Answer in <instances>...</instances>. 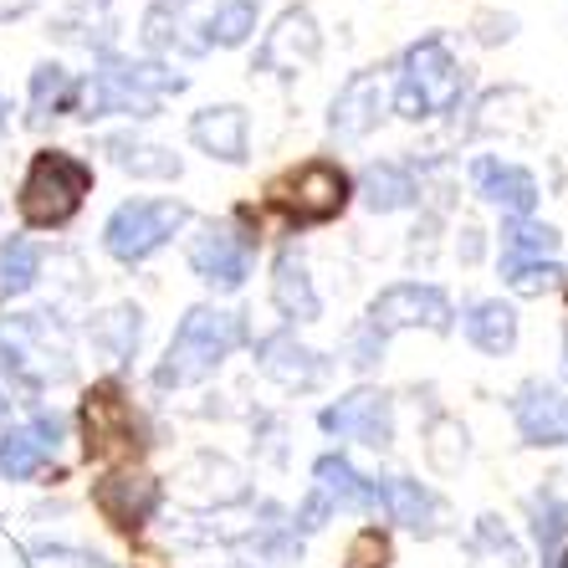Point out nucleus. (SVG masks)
I'll return each mask as SVG.
<instances>
[{"instance_id":"38","label":"nucleus","mask_w":568,"mask_h":568,"mask_svg":"<svg viewBox=\"0 0 568 568\" xmlns=\"http://www.w3.org/2000/svg\"><path fill=\"white\" fill-rule=\"evenodd\" d=\"M37 0H0V21H16V16H27Z\"/></svg>"},{"instance_id":"25","label":"nucleus","mask_w":568,"mask_h":568,"mask_svg":"<svg viewBox=\"0 0 568 568\" xmlns=\"http://www.w3.org/2000/svg\"><path fill=\"white\" fill-rule=\"evenodd\" d=\"M108 154L123 174H139V180H174L180 174V159L159 144H139V139H108Z\"/></svg>"},{"instance_id":"35","label":"nucleus","mask_w":568,"mask_h":568,"mask_svg":"<svg viewBox=\"0 0 568 568\" xmlns=\"http://www.w3.org/2000/svg\"><path fill=\"white\" fill-rule=\"evenodd\" d=\"M379 348H384V338H379L374 328H364V333L354 338V364H358V369H369L374 358H379Z\"/></svg>"},{"instance_id":"14","label":"nucleus","mask_w":568,"mask_h":568,"mask_svg":"<svg viewBox=\"0 0 568 568\" xmlns=\"http://www.w3.org/2000/svg\"><path fill=\"white\" fill-rule=\"evenodd\" d=\"M93 503H98V513H103L113 528H139V523L154 517L159 487H154V476H144V471H113V476L98 481Z\"/></svg>"},{"instance_id":"19","label":"nucleus","mask_w":568,"mask_h":568,"mask_svg":"<svg viewBox=\"0 0 568 568\" xmlns=\"http://www.w3.org/2000/svg\"><path fill=\"white\" fill-rule=\"evenodd\" d=\"M190 139L221 164H246V108L236 103L200 108L190 119Z\"/></svg>"},{"instance_id":"11","label":"nucleus","mask_w":568,"mask_h":568,"mask_svg":"<svg viewBox=\"0 0 568 568\" xmlns=\"http://www.w3.org/2000/svg\"><path fill=\"white\" fill-rule=\"evenodd\" d=\"M287 215L297 225H323V221H333V215L348 205V174L338 170V164H307L297 180L287 185Z\"/></svg>"},{"instance_id":"27","label":"nucleus","mask_w":568,"mask_h":568,"mask_svg":"<svg viewBox=\"0 0 568 568\" xmlns=\"http://www.w3.org/2000/svg\"><path fill=\"white\" fill-rule=\"evenodd\" d=\"M415 174L399 170V164H374L369 174H364V200H369V211L389 215V211H405V205H415Z\"/></svg>"},{"instance_id":"12","label":"nucleus","mask_w":568,"mask_h":568,"mask_svg":"<svg viewBox=\"0 0 568 568\" xmlns=\"http://www.w3.org/2000/svg\"><path fill=\"white\" fill-rule=\"evenodd\" d=\"M62 446V420L57 415H37L31 425H16L0 436V476L6 481H31L41 466Z\"/></svg>"},{"instance_id":"30","label":"nucleus","mask_w":568,"mask_h":568,"mask_svg":"<svg viewBox=\"0 0 568 568\" xmlns=\"http://www.w3.org/2000/svg\"><path fill=\"white\" fill-rule=\"evenodd\" d=\"M256 31V0H221L205 21V41L215 47H241Z\"/></svg>"},{"instance_id":"41","label":"nucleus","mask_w":568,"mask_h":568,"mask_svg":"<svg viewBox=\"0 0 568 568\" xmlns=\"http://www.w3.org/2000/svg\"><path fill=\"white\" fill-rule=\"evenodd\" d=\"M0 415H6V395H0Z\"/></svg>"},{"instance_id":"40","label":"nucleus","mask_w":568,"mask_h":568,"mask_svg":"<svg viewBox=\"0 0 568 568\" xmlns=\"http://www.w3.org/2000/svg\"><path fill=\"white\" fill-rule=\"evenodd\" d=\"M6 119H11V108H6V98H0V133H6Z\"/></svg>"},{"instance_id":"16","label":"nucleus","mask_w":568,"mask_h":568,"mask_svg":"<svg viewBox=\"0 0 568 568\" xmlns=\"http://www.w3.org/2000/svg\"><path fill=\"white\" fill-rule=\"evenodd\" d=\"M384 119V82L379 72H358V78L344 82V93L333 98L328 108V129L338 139H364L369 129H379Z\"/></svg>"},{"instance_id":"39","label":"nucleus","mask_w":568,"mask_h":568,"mask_svg":"<svg viewBox=\"0 0 568 568\" xmlns=\"http://www.w3.org/2000/svg\"><path fill=\"white\" fill-rule=\"evenodd\" d=\"M180 6H190V0H159V11H180Z\"/></svg>"},{"instance_id":"26","label":"nucleus","mask_w":568,"mask_h":568,"mask_svg":"<svg viewBox=\"0 0 568 568\" xmlns=\"http://www.w3.org/2000/svg\"><path fill=\"white\" fill-rule=\"evenodd\" d=\"M72 98H78V82L67 78V67L41 62L37 72H31V123H47V119H57V113H67Z\"/></svg>"},{"instance_id":"2","label":"nucleus","mask_w":568,"mask_h":568,"mask_svg":"<svg viewBox=\"0 0 568 568\" xmlns=\"http://www.w3.org/2000/svg\"><path fill=\"white\" fill-rule=\"evenodd\" d=\"M0 364L31 389L62 384L72 374V344L62 323H52V313H16L0 323Z\"/></svg>"},{"instance_id":"42","label":"nucleus","mask_w":568,"mask_h":568,"mask_svg":"<svg viewBox=\"0 0 568 568\" xmlns=\"http://www.w3.org/2000/svg\"><path fill=\"white\" fill-rule=\"evenodd\" d=\"M564 358H568V338H564Z\"/></svg>"},{"instance_id":"37","label":"nucleus","mask_w":568,"mask_h":568,"mask_svg":"<svg viewBox=\"0 0 568 568\" xmlns=\"http://www.w3.org/2000/svg\"><path fill=\"white\" fill-rule=\"evenodd\" d=\"M323 517H328V503L313 491V497H307V507H303V517H297V528L313 532V528H323Z\"/></svg>"},{"instance_id":"17","label":"nucleus","mask_w":568,"mask_h":568,"mask_svg":"<svg viewBox=\"0 0 568 568\" xmlns=\"http://www.w3.org/2000/svg\"><path fill=\"white\" fill-rule=\"evenodd\" d=\"M82 430H88V456H113V450L139 446L133 440V410L119 399V389H93L82 405Z\"/></svg>"},{"instance_id":"3","label":"nucleus","mask_w":568,"mask_h":568,"mask_svg":"<svg viewBox=\"0 0 568 568\" xmlns=\"http://www.w3.org/2000/svg\"><path fill=\"white\" fill-rule=\"evenodd\" d=\"M93 190V170L82 164L78 154L67 149H47V154L31 159L27 185H21V215L37 231H52V225H67L82 211V195Z\"/></svg>"},{"instance_id":"34","label":"nucleus","mask_w":568,"mask_h":568,"mask_svg":"<svg viewBox=\"0 0 568 568\" xmlns=\"http://www.w3.org/2000/svg\"><path fill=\"white\" fill-rule=\"evenodd\" d=\"M568 528V507L564 503H554V497H542L538 503V542H542V554H554V542H558V532Z\"/></svg>"},{"instance_id":"10","label":"nucleus","mask_w":568,"mask_h":568,"mask_svg":"<svg viewBox=\"0 0 568 568\" xmlns=\"http://www.w3.org/2000/svg\"><path fill=\"white\" fill-rule=\"evenodd\" d=\"M317 425L338 440H364V446L384 450L395 440V415H389V395L379 389H354L348 399L328 405V410L317 415Z\"/></svg>"},{"instance_id":"36","label":"nucleus","mask_w":568,"mask_h":568,"mask_svg":"<svg viewBox=\"0 0 568 568\" xmlns=\"http://www.w3.org/2000/svg\"><path fill=\"white\" fill-rule=\"evenodd\" d=\"M513 16H503V21H497V16H481V41H487V47H497V41H507L513 37Z\"/></svg>"},{"instance_id":"23","label":"nucleus","mask_w":568,"mask_h":568,"mask_svg":"<svg viewBox=\"0 0 568 568\" xmlns=\"http://www.w3.org/2000/svg\"><path fill=\"white\" fill-rule=\"evenodd\" d=\"M139 333H144V323H139V307L119 303V307H108V313L93 317L88 338H93V348L108 358V364H123V358H133V348H139Z\"/></svg>"},{"instance_id":"24","label":"nucleus","mask_w":568,"mask_h":568,"mask_svg":"<svg viewBox=\"0 0 568 568\" xmlns=\"http://www.w3.org/2000/svg\"><path fill=\"white\" fill-rule=\"evenodd\" d=\"M466 338H471L481 354H513L517 344V313L507 303H476L471 313H466Z\"/></svg>"},{"instance_id":"32","label":"nucleus","mask_w":568,"mask_h":568,"mask_svg":"<svg viewBox=\"0 0 568 568\" xmlns=\"http://www.w3.org/2000/svg\"><path fill=\"white\" fill-rule=\"evenodd\" d=\"M503 277L513 292L523 297H542V292H554L564 282V266L558 262H523V266H503Z\"/></svg>"},{"instance_id":"28","label":"nucleus","mask_w":568,"mask_h":568,"mask_svg":"<svg viewBox=\"0 0 568 568\" xmlns=\"http://www.w3.org/2000/svg\"><path fill=\"white\" fill-rule=\"evenodd\" d=\"M41 277V246L37 241H6L0 246V297H21Z\"/></svg>"},{"instance_id":"33","label":"nucleus","mask_w":568,"mask_h":568,"mask_svg":"<svg viewBox=\"0 0 568 568\" xmlns=\"http://www.w3.org/2000/svg\"><path fill=\"white\" fill-rule=\"evenodd\" d=\"M348 568H389V538H384L379 528L358 532V538L348 542Z\"/></svg>"},{"instance_id":"43","label":"nucleus","mask_w":568,"mask_h":568,"mask_svg":"<svg viewBox=\"0 0 568 568\" xmlns=\"http://www.w3.org/2000/svg\"><path fill=\"white\" fill-rule=\"evenodd\" d=\"M558 568H568V554H564V564H558Z\"/></svg>"},{"instance_id":"29","label":"nucleus","mask_w":568,"mask_h":568,"mask_svg":"<svg viewBox=\"0 0 568 568\" xmlns=\"http://www.w3.org/2000/svg\"><path fill=\"white\" fill-rule=\"evenodd\" d=\"M558 246V231L554 225H538V221H513L503 231V266H523V262H542V256Z\"/></svg>"},{"instance_id":"20","label":"nucleus","mask_w":568,"mask_h":568,"mask_svg":"<svg viewBox=\"0 0 568 568\" xmlns=\"http://www.w3.org/2000/svg\"><path fill=\"white\" fill-rule=\"evenodd\" d=\"M313 491L328 507H354V513H374L379 507V481H364L344 456H323L313 466Z\"/></svg>"},{"instance_id":"4","label":"nucleus","mask_w":568,"mask_h":568,"mask_svg":"<svg viewBox=\"0 0 568 568\" xmlns=\"http://www.w3.org/2000/svg\"><path fill=\"white\" fill-rule=\"evenodd\" d=\"M185 78L180 72H164L154 62H123V57H103V72L88 82V103H82V119H108V113H133V119H149L159 108V93H180Z\"/></svg>"},{"instance_id":"7","label":"nucleus","mask_w":568,"mask_h":568,"mask_svg":"<svg viewBox=\"0 0 568 568\" xmlns=\"http://www.w3.org/2000/svg\"><path fill=\"white\" fill-rule=\"evenodd\" d=\"M450 297L430 282H399V287H384L369 307V328L379 333H399V328H430L446 333L450 328Z\"/></svg>"},{"instance_id":"18","label":"nucleus","mask_w":568,"mask_h":568,"mask_svg":"<svg viewBox=\"0 0 568 568\" xmlns=\"http://www.w3.org/2000/svg\"><path fill=\"white\" fill-rule=\"evenodd\" d=\"M471 180H476V195L507 215H528L538 205V180L528 170H517V164H503V159H476Z\"/></svg>"},{"instance_id":"22","label":"nucleus","mask_w":568,"mask_h":568,"mask_svg":"<svg viewBox=\"0 0 568 568\" xmlns=\"http://www.w3.org/2000/svg\"><path fill=\"white\" fill-rule=\"evenodd\" d=\"M272 303L292 317V323H317L323 303H317L313 282H307V266L297 252H282L277 266H272Z\"/></svg>"},{"instance_id":"31","label":"nucleus","mask_w":568,"mask_h":568,"mask_svg":"<svg viewBox=\"0 0 568 568\" xmlns=\"http://www.w3.org/2000/svg\"><path fill=\"white\" fill-rule=\"evenodd\" d=\"M425 450H430V466H436V471H456V466L466 462V430L456 420H436Z\"/></svg>"},{"instance_id":"8","label":"nucleus","mask_w":568,"mask_h":568,"mask_svg":"<svg viewBox=\"0 0 568 568\" xmlns=\"http://www.w3.org/2000/svg\"><path fill=\"white\" fill-rule=\"evenodd\" d=\"M317 52H323V37H317L313 11L307 6H287L277 16V27L266 31L262 47H256V67L277 72V78H297V72H307L317 62Z\"/></svg>"},{"instance_id":"15","label":"nucleus","mask_w":568,"mask_h":568,"mask_svg":"<svg viewBox=\"0 0 568 568\" xmlns=\"http://www.w3.org/2000/svg\"><path fill=\"white\" fill-rule=\"evenodd\" d=\"M256 364H262L266 379H277L282 389H313V384L328 379V364L313 354V348H303L292 333H272V338H262L256 344Z\"/></svg>"},{"instance_id":"1","label":"nucleus","mask_w":568,"mask_h":568,"mask_svg":"<svg viewBox=\"0 0 568 568\" xmlns=\"http://www.w3.org/2000/svg\"><path fill=\"white\" fill-rule=\"evenodd\" d=\"M246 338V323L241 313H225V307H190L185 323L174 328L170 348L159 358L154 384L159 389H185V384L211 379L221 369V358H231Z\"/></svg>"},{"instance_id":"21","label":"nucleus","mask_w":568,"mask_h":568,"mask_svg":"<svg viewBox=\"0 0 568 568\" xmlns=\"http://www.w3.org/2000/svg\"><path fill=\"white\" fill-rule=\"evenodd\" d=\"M379 507H389L395 523L425 532V538L440 528V503L420 487V481H410V476H389V481H379Z\"/></svg>"},{"instance_id":"6","label":"nucleus","mask_w":568,"mask_h":568,"mask_svg":"<svg viewBox=\"0 0 568 568\" xmlns=\"http://www.w3.org/2000/svg\"><path fill=\"white\" fill-rule=\"evenodd\" d=\"M185 221H190V211L180 200H129V205H119V211L108 215L103 246H108V256H119V262H144V256H154Z\"/></svg>"},{"instance_id":"5","label":"nucleus","mask_w":568,"mask_h":568,"mask_svg":"<svg viewBox=\"0 0 568 568\" xmlns=\"http://www.w3.org/2000/svg\"><path fill=\"white\" fill-rule=\"evenodd\" d=\"M456 98H462V67L446 52V41L440 37L415 41L405 52V72H399V88H395L399 119L410 123L436 119V113L456 108Z\"/></svg>"},{"instance_id":"9","label":"nucleus","mask_w":568,"mask_h":568,"mask_svg":"<svg viewBox=\"0 0 568 568\" xmlns=\"http://www.w3.org/2000/svg\"><path fill=\"white\" fill-rule=\"evenodd\" d=\"M190 266L195 277H205L211 287L236 292L241 282L252 277V236H241L236 225H205L190 241Z\"/></svg>"},{"instance_id":"13","label":"nucleus","mask_w":568,"mask_h":568,"mask_svg":"<svg viewBox=\"0 0 568 568\" xmlns=\"http://www.w3.org/2000/svg\"><path fill=\"white\" fill-rule=\"evenodd\" d=\"M513 415H517V430L528 446H564L568 440V395L558 384H523L513 399Z\"/></svg>"}]
</instances>
